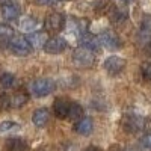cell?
<instances>
[{
	"mask_svg": "<svg viewBox=\"0 0 151 151\" xmlns=\"http://www.w3.org/2000/svg\"><path fill=\"white\" fill-rule=\"evenodd\" d=\"M20 129V125L14 121H3L0 122V134H6V133H11V132H15Z\"/></svg>",
	"mask_w": 151,
	"mask_h": 151,
	"instance_id": "19",
	"label": "cell"
},
{
	"mask_svg": "<svg viewBox=\"0 0 151 151\" xmlns=\"http://www.w3.org/2000/svg\"><path fill=\"white\" fill-rule=\"evenodd\" d=\"M74 26H76V32L80 33V35H85V33H88L89 20H86V18H79V20H76Z\"/></svg>",
	"mask_w": 151,
	"mask_h": 151,
	"instance_id": "21",
	"label": "cell"
},
{
	"mask_svg": "<svg viewBox=\"0 0 151 151\" xmlns=\"http://www.w3.org/2000/svg\"><path fill=\"white\" fill-rule=\"evenodd\" d=\"M0 83L3 88H12L15 85V76L11 73H3L2 77H0Z\"/></svg>",
	"mask_w": 151,
	"mask_h": 151,
	"instance_id": "22",
	"label": "cell"
},
{
	"mask_svg": "<svg viewBox=\"0 0 151 151\" xmlns=\"http://www.w3.org/2000/svg\"><path fill=\"white\" fill-rule=\"evenodd\" d=\"M27 40L29 42L32 44V47L35 48H40L45 45V42L48 41V38H47V33L45 32H41V30H35V32H30V35L27 36Z\"/></svg>",
	"mask_w": 151,
	"mask_h": 151,
	"instance_id": "14",
	"label": "cell"
},
{
	"mask_svg": "<svg viewBox=\"0 0 151 151\" xmlns=\"http://www.w3.org/2000/svg\"><path fill=\"white\" fill-rule=\"evenodd\" d=\"M83 151H100L98 148H95V147H88L86 150H83Z\"/></svg>",
	"mask_w": 151,
	"mask_h": 151,
	"instance_id": "30",
	"label": "cell"
},
{
	"mask_svg": "<svg viewBox=\"0 0 151 151\" xmlns=\"http://www.w3.org/2000/svg\"><path fill=\"white\" fill-rule=\"evenodd\" d=\"M65 48H67V41L62 36L50 38V40L45 42V45H44L45 53H48V55H59V53L64 52Z\"/></svg>",
	"mask_w": 151,
	"mask_h": 151,
	"instance_id": "6",
	"label": "cell"
},
{
	"mask_svg": "<svg viewBox=\"0 0 151 151\" xmlns=\"http://www.w3.org/2000/svg\"><path fill=\"white\" fill-rule=\"evenodd\" d=\"M100 38L95 36V35H91V33H85L80 36V45L83 48H88L91 50V52H97L100 48Z\"/></svg>",
	"mask_w": 151,
	"mask_h": 151,
	"instance_id": "11",
	"label": "cell"
},
{
	"mask_svg": "<svg viewBox=\"0 0 151 151\" xmlns=\"http://www.w3.org/2000/svg\"><path fill=\"white\" fill-rule=\"evenodd\" d=\"M0 106H2L3 109L11 106V98H8L6 95H0Z\"/></svg>",
	"mask_w": 151,
	"mask_h": 151,
	"instance_id": "27",
	"label": "cell"
},
{
	"mask_svg": "<svg viewBox=\"0 0 151 151\" xmlns=\"http://www.w3.org/2000/svg\"><path fill=\"white\" fill-rule=\"evenodd\" d=\"M92 130H94V124H92L91 118H80L74 124V132H77L79 134L88 136L92 133Z\"/></svg>",
	"mask_w": 151,
	"mask_h": 151,
	"instance_id": "13",
	"label": "cell"
},
{
	"mask_svg": "<svg viewBox=\"0 0 151 151\" xmlns=\"http://www.w3.org/2000/svg\"><path fill=\"white\" fill-rule=\"evenodd\" d=\"M38 27V20L33 17H24L20 21V29L24 32H35Z\"/></svg>",
	"mask_w": 151,
	"mask_h": 151,
	"instance_id": "18",
	"label": "cell"
},
{
	"mask_svg": "<svg viewBox=\"0 0 151 151\" xmlns=\"http://www.w3.org/2000/svg\"><path fill=\"white\" fill-rule=\"evenodd\" d=\"M98 38H100V42H101L106 48H109V50H118L121 47L119 38L113 30H104V32L100 33Z\"/></svg>",
	"mask_w": 151,
	"mask_h": 151,
	"instance_id": "7",
	"label": "cell"
},
{
	"mask_svg": "<svg viewBox=\"0 0 151 151\" xmlns=\"http://www.w3.org/2000/svg\"><path fill=\"white\" fill-rule=\"evenodd\" d=\"M124 129L130 132V133H136V132H141L145 127V119L142 116H136V115H129L125 116L124 121Z\"/></svg>",
	"mask_w": 151,
	"mask_h": 151,
	"instance_id": "8",
	"label": "cell"
},
{
	"mask_svg": "<svg viewBox=\"0 0 151 151\" xmlns=\"http://www.w3.org/2000/svg\"><path fill=\"white\" fill-rule=\"evenodd\" d=\"M73 62L77 67H82V68H86V67H92L94 64V53L88 48H83V47H79L74 50L73 53Z\"/></svg>",
	"mask_w": 151,
	"mask_h": 151,
	"instance_id": "2",
	"label": "cell"
},
{
	"mask_svg": "<svg viewBox=\"0 0 151 151\" xmlns=\"http://www.w3.org/2000/svg\"><path fill=\"white\" fill-rule=\"evenodd\" d=\"M55 89V82L50 79H38L32 83V92L36 97H45Z\"/></svg>",
	"mask_w": 151,
	"mask_h": 151,
	"instance_id": "4",
	"label": "cell"
},
{
	"mask_svg": "<svg viewBox=\"0 0 151 151\" xmlns=\"http://www.w3.org/2000/svg\"><path fill=\"white\" fill-rule=\"evenodd\" d=\"M141 73L145 80H151V60H145L141 65Z\"/></svg>",
	"mask_w": 151,
	"mask_h": 151,
	"instance_id": "24",
	"label": "cell"
},
{
	"mask_svg": "<svg viewBox=\"0 0 151 151\" xmlns=\"http://www.w3.org/2000/svg\"><path fill=\"white\" fill-rule=\"evenodd\" d=\"M141 40L147 41L151 38V15H144L141 21V29H139Z\"/></svg>",
	"mask_w": 151,
	"mask_h": 151,
	"instance_id": "15",
	"label": "cell"
},
{
	"mask_svg": "<svg viewBox=\"0 0 151 151\" xmlns=\"http://www.w3.org/2000/svg\"><path fill=\"white\" fill-rule=\"evenodd\" d=\"M94 6H95V11L100 12V11H104L103 8H110V2L109 0H97L94 3Z\"/></svg>",
	"mask_w": 151,
	"mask_h": 151,
	"instance_id": "25",
	"label": "cell"
},
{
	"mask_svg": "<svg viewBox=\"0 0 151 151\" xmlns=\"http://www.w3.org/2000/svg\"><path fill=\"white\" fill-rule=\"evenodd\" d=\"M38 5H42V6H53L58 3V0H35Z\"/></svg>",
	"mask_w": 151,
	"mask_h": 151,
	"instance_id": "28",
	"label": "cell"
},
{
	"mask_svg": "<svg viewBox=\"0 0 151 151\" xmlns=\"http://www.w3.org/2000/svg\"><path fill=\"white\" fill-rule=\"evenodd\" d=\"M125 151H137V150H134V148H130V150H125Z\"/></svg>",
	"mask_w": 151,
	"mask_h": 151,
	"instance_id": "32",
	"label": "cell"
},
{
	"mask_svg": "<svg viewBox=\"0 0 151 151\" xmlns=\"http://www.w3.org/2000/svg\"><path fill=\"white\" fill-rule=\"evenodd\" d=\"M0 12H2V17L5 20H15L18 18L20 15V6L15 3V2H11V0H8V2L2 3V6H0Z\"/></svg>",
	"mask_w": 151,
	"mask_h": 151,
	"instance_id": "9",
	"label": "cell"
},
{
	"mask_svg": "<svg viewBox=\"0 0 151 151\" xmlns=\"http://www.w3.org/2000/svg\"><path fill=\"white\" fill-rule=\"evenodd\" d=\"M27 148L26 141L20 139V137H12L6 141V150L8 151H24Z\"/></svg>",
	"mask_w": 151,
	"mask_h": 151,
	"instance_id": "16",
	"label": "cell"
},
{
	"mask_svg": "<svg viewBox=\"0 0 151 151\" xmlns=\"http://www.w3.org/2000/svg\"><path fill=\"white\" fill-rule=\"evenodd\" d=\"M121 2H124V3H127V2H132V0H121Z\"/></svg>",
	"mask_w": 151,
	"mask_h": 151,
	"instance_id": "33",
	"label": "cell"
},
{
	"mask_svg": "<svg viewBox=\"0 0 151 151\" xmlns=\"http://www.w3.org/2000/svg\"><path fill=\"white\" fill-rule=\"evenodd\" d=\"M48 119H50V112L45 107H40L32 113V122L36 127H44V125H47Z\"/></svg>",
	"mask_w": 151,
	"mask_h": 151,
	"instance_id": "12",
	"label": "cell"
},
{
	"mask_svg": "<svg viewBox=\"0 0 151 151\" xmlns=\"http://www.w3.org/2000/svg\"><path fill=\"white\" fill-rule=\"evenodd\" d=\"M124 68H125V60H124L121 56L112 55V56H109V58L104 60V70H106L109 74H112V76L119 74Z\"/></svg>",
	"mask_w": 151,
	"mask_h": 151,
	"instance_id": "5",
	"label": "cell"
},
{
	"mask_svg": "<svg viewBox=\"0 0 151 151\" xmlns=\"http://www.w3.org/2000/svg\"><path fill=\"white\" fill-rule=\"evenodd\" d=\"M8 45L11 52L17 56H27L32 53V48H33L27 40V36H23V35H14L12 38H9Z\"/></svg>",
	"mask_w": 151,
	"mask_h": 151,
	"instance_id": "1",
	"label": "cell"
},
{
	"mask_svg": "<svg viewBox=\"0 0 151 151\" xmlns=\"http://www.w3.org/2000/svg\"><path fill=\"white\" fill-rule=\"evenodd\" d=\"M141 145H142L144 148L151 150V133H147V134H144V136L141 137Z\"/></svg>",
	"mask_w": 151,
	"mask_h": 151,
	"instance_id": "26",
	"label": "cell"
},
{
	"mask_svg": "<svg viewBox=\"0 0 151 151\" xmlns=\"http://www.w3.org/2000/svg\"><path fill=\"white\" fill-rule=\"evenodd\" d=\"M150 119H151V118H150Z\"/></svg>",
	"mask_w": 151,
	"mask_h": 151,
	"instance_id": "35",
	"label": "cell"
},
{
	"mask_svg": "<svg viewBox=\"0 0 151 151\" xmlns=\"http://www.w3.org/2000/svg\"><path fill=\"white\" fill-rule=\"evenodd\" d=\"M14 36V29L8 24H0V40H9Z\"/></svg>",
	"mask_w": 151,
	"mask_h": 151,
	"instance_id": "23",
	"label": "cell"
},
{
	"mask_svg": "<svg viewBox=\"0 0 151 151\" xmlns=\"http://www.w3.org/2000/svg\"><path fill=\"white\" fill-rule=\"evenodd\" d=\"M27 100H29V95L26 92L18 91L11 97V106L12 107H21V106H24L27 103Z\"/></svg>",
	"mask_w": 151,
	"mask_h": 151,
	"instance_id": "17",
	"label": "cell"
},
{
	"mask_svg": "<svg viewBox=\"0 0 151 151\" xmlns=\"http://www.w3.org/2000/svg\"><path fill=\"white\" fill-rule=\"evenodd\" d=\"M148 52H150V55H151V42L148 44Z\"/></svg>",
	"mask_w": 151,
	"mask_h": 151,
	"instance_id": "31",
	"label": "cell"
},
{
	"mask_svg": "<svg viewBox=\"0 0 151 151\" xmlns=\"http://www.w3.org/2000/svg\"><path fill=\"white\" fill-rule=\"evenodd\" d=\"M64 24H65V18L60 12H50V14L45 17L44 21V26L48 32L52 33H58L64 29Z\"/></svg>",
	"mask_w": 151,
	"mask_h": 151,
	"instance_id": "3",
	"label": "cell"
},
{
	"mask_svg": "<svg viewBox=\"0 0 151 151\" xmlns=\"http://www.w3.org/2000/svg\"><path fill=\"white\" fill-rule=\"evenodd\" d=\"M70 106L71 104L67 101V100H64V98L55 100V103H53V112H55L56 118H59V119L68 118V115H70Z\"/></svg>",
	"mask_w": 151,
	"mask_h": 151,
	"instance_id": "10",
	"label": "cell"
},
{
	"mask_svg": "<svg viewBox=\"0 0 151 151\" xmlns=\"http://www.w3.org/2000/svg\"><path fill=\"white\" fill-rule=\"evenodd\" d=\"M62 2H68V0H62Z\"/></svg>",
	"mask_w": 151,
	"mask_h": 151,
	"instance_id": "34",
	"label": "cell"
},
{
	"mask_svg": "<svg viewBox=\"0 0 151 151\" xmlns=\"http://www.w3.org/2000/svg\"><path fill=\"white\" fill-rule=\"evenodd\" d=\"M109 151H124V150H122L119 145H113V147H110V150H109Z\"/></svg>",
	"mask_w": 151,
	"mask_h": 151,
	"instance_id": "29",
	"label": "cell"
},
{
	"mask_svg": "<svg viewBox=\"0 0 151 151\" xmlns=\"http://www.w3.org/2000/svg\"><path fill=\"white\" fill-rule=\"evenodd\" d=\"M82 115H83V109H82V106L79 104V103H73L71 106H70V115H68V118H71V119H80L82 118Z\"/></svg>",
	"mask_w": 151,
	"mask_h": 151,
	"instance_id": "20",
	"label": "cell"
}]
</instances>
